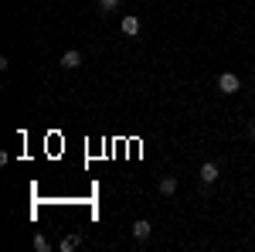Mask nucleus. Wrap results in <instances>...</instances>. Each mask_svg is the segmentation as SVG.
Wrapping results in <instances>:
<instances>
[{
    "label": "nucleus",
    "mask_w": 255,
    "mask_h": 252,
    "mask_svg": "<svg viewBox=\"0 0 255 252\" xmlns=\"http://www.w3.org/2000/svg\"><path fill=\"white\" fill-rule=\"evenodd\" d=\"M238 89H242V78H238L235 72H221V75H218V92L232 96V92H238Z\"/></svg>",
    "instance_id": "nucleus-1"
},
{
    "label": "nucleus",
    "mask_w": 255,
    "mask_h": 252,
    "mask_svg": "<svg viewBox=\"0 0 255 252\" xmlns=\"http://www.w3.org/2000/svg\"><path fill=\"white\" fill-rule=\"evenodd\" d=\"M218 177H221V171H218V164H215V160L201 164V181H204V184H215Z\"/></svg>",
    "instance_id": "nucleus-2"
},
{
    "label": "nucleus",
    "mask_w": 255,
    "mask_h": 252,
    "mask_svg": "<svg viewBox=\"0 0 255 252\" xmlns=\"http://www.w3.org/2000/svg\"><path fill=\"white\" fill-rule=\"evenodd\" d=\"M119 27H123V34H126V38H136V34H139V17H133V14H126Z\"/></svg>",
    "instance_id": "nucleus-3"
},
{
    "label": "nucleus",
    "mask_w": 255,
    "mask_h": 252,
    "mask_svg": "<svg viewBox=\"0 0 255 252\" xmlns=\"http://www.w3.org/2000/svg\"><path fill=\"white\" fill-rule=\"evenodd\" d=\"M150 232H153V225H150L146 218H139V222H133V239H139V242H146V239H150Z\"/></svg>",
    "instance_id": "nucleus-4"
},
{
    "label": "nucleus",
    "mask_w": 255,
    "mask_h": 252,
    "mask_svg": "<svg viewBox=\"0 0 255 252\" xmlns=\"http://www.w3.org/2000/svg\"><path fill=\"white\" fill-rule=\"evenodd\" d=\"M79 65H82L79 51H65V55H61V68H68V72H72V68H79Z\"/></svg>",
    "instance_id": "nucleus-5"
},
{
    "label": "nucleus",
    "mask_w": 255,
    "mask_h": 252,
    "mask_svg": "<svg viewBox=\"0 0 255 252\" xmlns=\"http://www.w3.org/2000/svg\"><path fill=\"white\" fill-rule=\"evenodd\" d=\"M174 191H177V177H174V174H167L163 181H160V194H163V198H170Z\"/></svg>",
    "instance_id": "nucleus-6"
},
{
    "label": "nucleus",
    "mask_w": 255,
    "mask_h": 252,
    "mask_svg": "<svg viewBox=\"0 0 255 252\" xmlns=\"http://www.w3.org/2000/svg\"><path fill=\"white\" fill-rule=\"evenodd\" d=\"M79 242H82L79 235H65V239H61V246H58V249H61V252H72V249H79Z\"/></svg>",
    "instance_id": "nucleus-7"
},
{
    "label": "nucleus",
    "mask_w": 255,
    "mask_h": 252,
    "mask_svg": "<svg viewBox=\"0 0 255 252\" xmlns=\"http://www.w3.org/2000/svg\"><path fill=\"white\" fill-rule=\"evenodd\" d=\"M34 249H38V252H48V235H34Z\"/></svg>",
    "instance_id": "nucleus-8"
},
{
    "label": "nucleus",
    "mask_w": 255,
    "mask_h": 252,
    "mask_svg": "<svg viewBox=\"0 0 255 252\" xmlns=\"http://www.w3.org/2000/svg\"><path fill=\"white\" fill-rule=\"evenodd\" d=\"M99 7H102V14H109V10L119 7V0H99Z\"/></svg>",
    "instance_id": "nucleus-9"
},
{
    "label": "nucleus",
    "mask_w": 255,
    "mask_h": 252,
    "mask_svg": "<svg viewBox=\"0 0 255 252\" xmlns=\"http://www.w3.org/2000/svg\"><path fill=\"white\" fill-rule=\"evenodd\" d=\"M249 136H252V140H255V119H252V123H249Z\"/></svg>",
    "instance_id": "nucleus-10"
}]
</instances>
